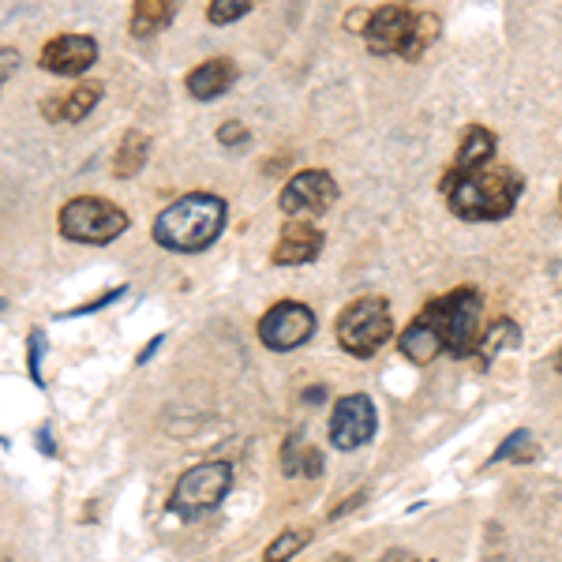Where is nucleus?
<instances>
[{"label": "nucleus", "mask_w": 562, "mask_h": 562, "mask_svg": "<svg viewBox=\"0 0 562 562\" xmlns=\"http://www.w3.org/2000/svg\"><path fill=\"white\" fill-rule=\"evenodd\" d=\"M225 217H229V206H225L222 195L211 192H192L180 195L173 206H166L158 217H154V244L166 251H177V256H199L211 244L222 237Z\"/></svg>", "instance_id": "nucleus-1"}, {"label": "nucleus", "mask_w": 562, "mask_h": 562, "mask_svg": "<svg viewBox=\"0 0 562 562\" xmlns=\"http://www.w3.org/2000/svg\"><path fill=\"white\" fill-rule=\"evenodd\" d=\"M447 206L465 222H498L510 217L521 199V177L514 169H480L469 177H442Z\"/></svg>", "instance_id": "nucleus-2"}, {"label": "nucleus", "mask_w": 562, "mask_h": 562, "mask_svg": "<svg viewBox=\"0 0 562 562\" xmlns=\"http://www.w3.org/2000/svg\"><path fill=\"white\" fill-rule=\"evenodd\" d=\"M128 214L124 206L109 203L102 195H76L60 206L57 214V229L60 237L71 240V244H90V248H105L113 244L116 237L128 233Z\"/></svg>", "instance_id": "nucleus-3"}, {"label": "nucleus", "mask_w": 562, "mask_h": 562, "mask_svg": "<svg viewBox=\"0 0 562 562\" xmlns=\"http://www.w3.org/2000/svg\"><path fill=\"white\" fill-rule=\"evenodd\" d=\"M428 312H431L435 326H439L442 352H450V357H469V352H476V346H480V312H484L476 289L461 285V289H454V293L442 296V301H431Z\"/></svg>", "instance_id": "nucleus-4"}, {"label": "nucleus", "mask_w": 562, "mask_h": 562, "mask_svg": "<svg viewBox=\"0 0 562 562\" xmlns=\"http://www.w3.org/2000/svg\"><path fill=\"white\" fill-rule=\"evenodd\" d=\"M390 338H394V319L383 296H360L338 315V346L349 357H375Z\"/></svg>", "instance_id": "nucleus-5"}, {"label": "nucleus", "mask_w": 562, "mask_h": 562, "mask_svg": "<svg viewBox=\"0 0 562 562\" xmlns=\"http://www.w3.org/2000/svg\"><path fill=\"white\" fill-rule=\"evenodd\" d=\"M233 492V465L229 461H203V465L188 469L177 480L173 495H169V510L180 518H203L214 506H222V498Z\"/></svg>", "instance_id": "nucleus-6"}, {"label": "nucleus", "mask_w": 562, "mask_h": 562, "mask_svg": "<svg viewBox=\"0 0 562 562\" xmlns=\"http://www.w3.org/2000/svg\"><path fill=\"white\" fill-rule=\"evenodd\" d=\"M338 203V184L326 169H304V173L289 177L278 195V206L289 214V222H307L319 217Z\"/></svg>", "instance_id": "nucleus-7"}, {"label": "nucleus", "mask_w": 562, "mask_h": 562, "mask_svg": "<svg viewBox=\"0 0 562 562\" xmlns=\"http://www.w3.org/2000/svg\"><path fill=\"white\" fill-rule=\"evenodd\" d=\"M315 334V312L301 301H281L259 319V341L274 352L301 349Z\"/></svg>", "instance_id": "nucleus-8"}, {"label": "nucleus", "mask_w": 562, "mask_h": 562, "mask_svg": "<svg viewBox=\"0 0 562 562\" xmlns=\"http://www.w3.org/2000/svg\"><path fill=\"white\" fill-rule=\"evenodd\" d=\"M94 65H98V42L90 34H57L53 42L42 45V57H38L42 71L65 79H83Z\"/></svg>", "instance_id": "nucleus-9"}, {"label": "nucleus", "mask_w": 562, "mask_h": 562, "mask_svg": "<svg viewBox=\"0 0 562 562\" xmlns=\"http://www.w3.org/2000/svg\"><path fill=\"white\" fill-rule=\"evenodd\" d=\"M375 405L368 394H349L334 405L330 416V442L338 450H360L375 435Z\"/></svg>", "instance_id": "nucleus-10"}, {"label": "nucleus", "mask_w": 562, "mask_h": 562, "mask_svg": "<svg viewBox=\"0 0 562 562\" xmlns=\"http://www.w3.org/2000/svg\"><path fill=\"white\" fill-rule=\"evenodd\" d=\"M413 23H416V12H413V8H405V4L375 8L368 26H364L368 49L375 53V57H390V53H397V57H402L405 42H409V34H413Z\"/></svg>", "instance_id": "nucleus-11"}, {"label": "nucleus", "mask_w": 562, "mask_h": 562, "mask_svg": "<svg viewBox=\"0 0 562 562\" xmlns=\"http://www.w3.org/2000/svg\"><path fill=\"white\" fill-rule=\"evenodd\" d=\"M319 256H323V233L312 222H285L270 259L278 267H304V262H315Z\"/></svg>", "instance_id": "nucleus-12"}, {"label": "nucleus", "mask_w": 562, "mask_h": 562, "mask_svg": "<svg viewBox=\"0 0 562 562\" xmlns=\"http://www.w3.org/2000/svg\"><path fill=\"white\" fill-rule=\"evenodd\" d=\"M102 83H94V79H83L79 87L65 90V94L57 98H45L42 102V116L53 124H79L83 116L94 113V105L102 102Z\"/></svg>", "instance_id": "nucleus-13"}, {"label": "nucleus", "mask_w": 562, "mask_h": 562, "mask_svg": "<svg viewBox=\"0 0 562 562\" xmlns=\"http://www.w3.org/2000/svg\"><path fill=\"white\" fill-rule=\"evenodd\" d=\"M233 83H237V65H233L229 57L203 60V65L188 71V79H184L188 94H192L195 102H214V98H222Z\"/></svg>", "instance_id": "nucleus-14"}, {"label": "nucleus", "mask_w": 562, "mask_h": 562, "mask_svg": "<svg viewBox=\"0 0 562 562\" xmlns=\"http://www.w3.org/2000/svg\"><path fill=\"white\" fill-rule=\"evenodd\" d=\"M397 346H402L405 360H413V364H431V360L439 357L442 338H439V326H435L428 307H424V312L405 326V334L397 338Z\"/></svg>", "instance_id": "nucleus-15"}, {"label": "nucleus", "mask_w": 562, "mask_h": 562, "mask_svg": "<svg viewBox=\"0 0 562 562\" xmlns=\"http://www.w3.org/2000/svg\"><path fill=\"white\" fill-rule=\"evenodd\" d=\"M492 154H495V135L487 132V128H480V124H473L465 139H461L458 154H454V166H450V177L480 173V169H487Z\"/></svg>", "instance_id": "nucleus-16"}, {"label": "nucleus", "mask_w": 562, "mask_h": 562, "mask_svg": "<svg viewBox=\"0 0 562 562\" xmlns=\"http://www.w3.org/2000/svg\"><path fill=\"white\" fill-rule=\"evenodd\" d=\"M147 154H150V139L143 135L139 128H128L116 143V154H113V177L116 180H132L143 173L147 166Z\"/></svg>", "instance_id": "nucleus-17"}, {"label": "nucleus", "mask_w": 562, "mask_h": 562, "mask_svg": "<svg viewBox=\"0 0 562 562\" xmlns=\"http://www.w3.org/2000/svg\"><path fill=\"white\" fill-rule=\"evenodd\" d=\"M281 473L285 476H323V454L315 447H307L304 435L293 431L285 439V447H281Z\"/></svg>", "instance_id": "nucleus-18"}, {"label": "nucleus", "mask_w": 562, "mask_h": 562, "mask_svg": "<svg viewBox=\"0 0 562 562\" xmlns=\"http://www.w3.org/2000/svg\"><path fill=\"white\" fill-rule=\"evenodd\" d=\"M177 15V4H169V0H139V4H132V34L135 38H150V34L166 31L169 23H173Z\"/></svg>", "instance_id": "nucleus-19"}, {"label": "nucleus", "mask_w": 562, "mask_h": 562, "mask_svg": "<svg viewBox=\"0 0 562 562\" xmlns=\"http://www.w3.org/2000/svg\"><path fill=\"white\" fill-rule=\"evenodd\" d=\"M521 341V326L514 323V319H498L492 323V330L487 334H480V346H476V364L480 368H487L492 360L498 357V352H506V349H514Z\"/></svg>", "instance_id": "nucleus-20"}, {"label": "nucleus", "mask_w": 562, "mask_h": 562, "mask_svg": "<svg viewBox=\"0 0 562 562\" xmlns=\"http://www.w3.org/2000/svg\"><path fill=\"white\" fill-rule=\"evenodd\" d=\"M435 38H439V15H435V12H416L413 34H409V42H405L402 57H405V60H416Z\"/></svg>", "instance_id": "nucleus-21"}, {"label": "nucleus", "mask_w": 562, "mask_h": 562, "mask_svg": "<svg viewBox=\"0 0 562 562\" xmlns=\"http://www.w3.org/2000/svg\"><path fill=\"white\" fill-rule=\"evenodd\" d=\"M532 458H537V439H532V431H525V428L506 435L495 450V461H514V465H529Z\"/></svg>", "instance_id": "nucleus-22"}, {"label": "nucleus", "mask_w": 562, "mask_h": 562, "mask_svg": "<svg viewBox=\"0 0 562 562\" xmlns=\"http://www.w3.org/2000/svg\"><path fill=\"white\" fill-rule=\"evenodd\" d=\"M307 540H312V529H285L281 537L270 543L267 555H262V562H289L296 555V551L307 548Z\"/></svg>", "instance_id": "nucleus-23"}, {"label": "nucleus", "mask_w": 562, "mask_h": 562, "mask_svg": "<svg viewBox=\"0 0 562 562\" xmlns=\"http://www.w3.org/2000/svg\"><path fill=\"white\" fill-rule=\"evenodd\" d=\"M45 349H49V341H45V334L34 326L31 334H26V371H31V383L34 386H45V375H42V357Z\"/></svg>", "instance_id": "nucleus-24"}, {"label": "nucleus", "mask_w": 562, "mask_h": 562, "mask_svg": "<svg viewBox=\"0 0 562 562\" xmlns=\"http://www.w3.org/2000/svg\"><path fill=\"white\" fill-rule=\"evenodd\" d=\"M248 12H251V0H214V4L206 8V20L214 26H225V23L244 20Z\"/></svg>", "instance_id": "nucleus-25"}, {"label": "nucleus", "mask_w": 562, "mask_h": 562, "mask_svg": "<svg viewBox=\"0 0 562 562\" xmlns=\"http://www.w3.org/2000/svg\"><path fill=\"white\" fill-rule=\"evenodd\" d=\"M121 296H128V285H116V289H109V293L94 296V301H87V304L71 307V312H60V319H79V315H94V312H102V307L116 304V301H121Z\"/></svg>", "instance_id": "nucleus-26"}, {"label": "nucleus", "mask_w": 562, "mask_h": 562, "mask_svg": "<svg viewBox=\"0 0 562 562\" xmlns=\"http://www.w3.org/2000/svg\"><path fill=\"white\" fill-rule=\"evenodd\" d=\"M248 139H251V132L244 128L240 121H225L222 128H217V143H222V147H248Z\"/></svg>", "instance_id": "nucleus-27"}, {"label": "nucleus", "mask_w": 562, "mask_h": 562, "mask_svg": "<svg viewBox=\"0 0 562 562\" xmlns=\"http://www.w3.org/2000/svg\"><path fill=\"white\" fill-rule=\"evenodd\" d=\"M20 49H12V45H4V49H0V87L8 83V79L15 76V68H20Z\"/></svg>", "instance_id": "nucleus-28"}, {"label": "nucleus", "mask_w": 562, "mask_h": 562, "mask_svg": "<svg viewBox=\"0 0 562 562\" xmlns=\"http://www.w3.org/2000/svg\"><path fill=\"white\" fill-rule=\"evenodd\" d=\"M161 341H166V338H161V334H154V338H150V346H147V349H139V357H135V364H150V360H154V352L161 349Z\"/></svg>", "instance_id": "nucleus-29"}, {"label": "nucleus", "mask_w": 562, "mask_h": 562, "mask_svg": "<svg viewBox=\"0 0 562 562\" xmlns=\"http://www.w3.org/2000/svg\"><path fill=\"white\" fill-rule=\"evenodd\" d=\"M38 447H42V454H45V458L57 454V447H53V435H49V428H42V431H38Z\"/></svg>", "instance_id": "nucleus-30"}, {"label": "nucleus", "mask_w": 562, "mask_h": 562, "mask_svg": "<svg viewBox=\"0 0 562 562\" xmlns=\"http://www.w3.org/2000/svg\"><path fill=\"white\" fill-rule=\"evenodd\" d=\"M360 503H364V495H352L349 498V503H341V506H334V514H330V518H341V514H349V510H357V506Z\"/></svg>", "instance_id": "nucleus-31"}, {"label": "nucleus", "mask_w": 562, "mask_h": 562, "mask_svg": "<svg viewBox=\"0 0 562 562\" xmlns=\"http://www.w3.org/2000/svg\"><path fill=\"white\" fill-rule=\"evenodd\" d=\"M304 402H307V405L326 402V386H307V390H304Z\"/></svg>", "instance_id": "nucleus-32"}, {"label": "nucleus", "mask_w": 562, "mask_h": 562, "mask_svg": "<svg viewBox=\"0 0 562 562\" xmlns=\"http://www.w3.org/2000/svg\"><path fill=\"white\" fill-rule=\"evenodd\" d=\"M379 562H413L405 551H386V559H379Z\"/></svg>", "instance_id": "nucleus-33"}, {"label": "nucleus", "mask_w": 562, "mask_h": 562, "mask_svg": "<svg viewBox=\"0 0 562 562\" xmlns=\"http://www.w3.org/2000/svg\"><path fill=\"white\" fill-rule=\"evenodd\" d=\"M555 368L562 371V349H559V357H555Z\"/></svg>", "instance_id": "nucleus-34"}, {"label": "nucleus", "mask_w": 562, "mask_h": 562, "mask_svg": "<svg viewBox=\"0 0 562 562\" xmlns=\"http://www.w3.org/2000/svg\"><path fill=\"white\" fill-rule=\"evenodd\" d=\"M0 312H4V301H0Z\"/></svg>", "instance_id": "nucleus-35"}, {"label": "nucleus", "mask_w": 562, "mask_h": 562, "mask_svg": "<svg viewBox=\"0 0 562 562\" xmlns=\"http://www.w3.org/2000/svg\"><path fill=\"white\" fill-rule=\"evenodd\" d=\"M559 206H562V192H559Z\"/></svg>", "instance_id": "nucleus-36"}, {"label": "nucleus", "mask_w": 562, "mask_h": 562, "mask_svg": "<svg viewBox=\"0 0 562 562\" xmlns=\"http://www.w3.org/2000/svg\"><path fill=\"white\" fill-rule=\"evenodd\" d=\"M0 562H12V559H0Z\"/></svg>", "instance_id": "nucleus-37"}, {"label": "nucleus", "mask_w": 562, "mask_h": 562, "mask_svg": "<svg viewBox=\"0 0 562 562\" xmlns=\"http://www.w3.org/2000/svg\"><path fill=\"white\" fill-rule=\"evenodd\" d=\"M413 562H416V559H413ZM428 562H431V559H428Z\"/></svg>", "instance_id": "nucleus-38"}]
</instances>
